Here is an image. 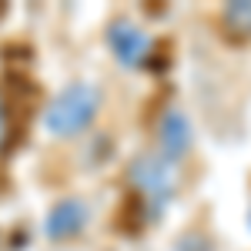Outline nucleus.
Returning a JSON list of instances; mask_svg holds the SVG:
<instances>
[{"instance_id": "6", "label": "nucleus", "mask_w": 251, "mask_h": 251, "mask_svg": "<svg viewBox=\"0 0 251 251\" xmlns=\"http://www.w3.org/2000/svg\"><path fill=\"white\" fill-rule=\"evenodd\" d=\"M225 24L241 30V34H251V0H238V3H228L225 10Z\"/></svg>"}, {"instance_id": "5", "label": "nucleus", "mask_w": 251, "mask_h": 251, "mask_svg": "<svg viewBox=\"0 0 251 251\" xmlns=\"http://www.w3.org/2000/svg\"><path fill=\"white\" fill-rule=\"evenodd\" d=\"M191 121L184 111H177L171 107L168 114L161 117V124H157V144H161V154L177 161V157L184 154L188 148H191Z\"/></svg>"}, {"instance_id": "1", "label": "nucleus", "mask_w": 251, "mask_h": 251, "mask_svg": "<svg viewBox=\"0 0 251 251\" xmlns=\"http://www.w3.org/2000/svg\"><path fill=\"white\" fill-rule=\"evenodd\" d=\"M100 107V94H97L94 84H67L44 111V127L47 134L57 137H71L84 131L91 121L97 117Z\"/></svg>"}, {"instance_id": "7", "label": "nucleus", "mask_w": 251, "mask_h": 251, "mask_svg": "<svg viewBox=\"0 0 251 251\" xmlns=\"http://www.w3.org/2000/svg\"><path fill=\"white\" fill-rule=\"evenodd\" d=\"M7 141V117H3V100H0V144Z\"/></svg>"}, {"instance_id": "4", "label": "nucleus", "mask_w": 251, "mask_h": 251, "mask_svg": "<svg viewBox=\"0 0 251 251\" xmlns=\"http://www.w3.org/2000/svg\"><path fill=\"white\" fill-rule=\"evenodd\" d=\"M84 225H87V204L77 198H64L50 208L47 221H44V234L54 241H64V238H74Z\"/></svg>"}, {"instance_id": "3", "label": "nucleus", "mask_w": 251, "mask_h": 251, "mask_svg": "<svg viewBox=\"0 0 251 251\" xmlns=\"http://www.w3.org/2000/svg\"><path fill=\"white\" fill-rule=\"evenodd\" d=\"M107 44L114 50V57L124 64V67H141L148 54H151V37L137 27L134 20L117 17L111 27H107Z\"/></svg>"}, {"instance_id": "2", "label": "nucleus", "mask_w": 251, "mask_h": 251, "mask_svg": "<svg viewBox=\"0 0 251 251\" xmlns=\"http://www.w3.org/2000/svg\"><path fill=\"white\" fill-rule=\"evenodd\" d=\"M131 184H134L141 198L148 201V211L161 214L168 208V201L174 198V188H177V171H174V161L164 154H141L131 161Z\"/></svg>"}]
</instances>
